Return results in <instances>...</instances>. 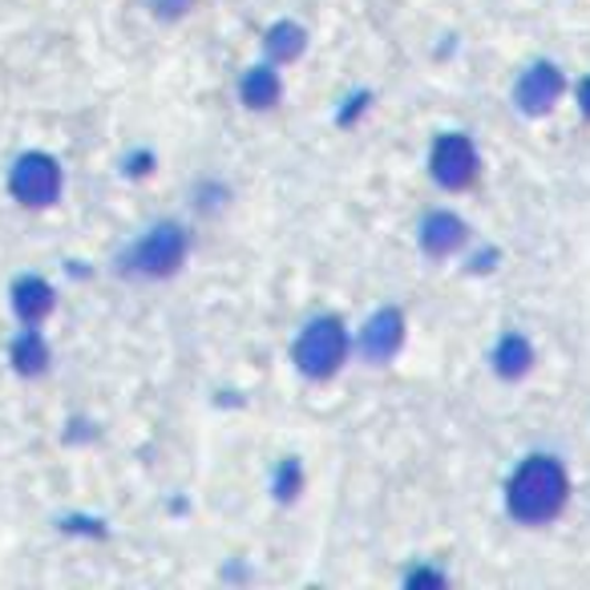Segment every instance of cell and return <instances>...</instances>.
<instances>
[{"instance_id":"cell-1","label":"cell","mask_w":590,"mask_h":590,"mask_svg":"<svg viewBox=\"0 0 590 590\" xmlns=\"http://www.w3.org/2000/svg\"><path fill=\"white\" fill-rule=\"evenodd\" d=\"M575 494V477L562 453L555 449H530L509 465L502 482V509L518 530H546L562 521Z\"/></svg>"},{"instance_id":"cell-2","label":"cell","mask_w":590,"mask_h":590,"mask_svg":"<svg viewBox=\"0 0 590 590\" xmlns=\"http://www.w3.org/2000/svg\"><path fill=\"white\" fill-rule=\"evenodd\" d=\"M292 368L307 384H328L352 360V328L340 312H312L292 336Z\"/></svg>"},{"instance_id":"cell-3","label":"cell","mask_w":590,"mask_h":590,"mask_svg":"<svg viewBox=\"0 0 590 590\" xmlns=\"http://www.w3.org/2000/svg\"><path fill=\"white\" fill-rule=\"evenodd\" d=\"M190 251H194L190 226L178 223V219H158L122 251L118 272L130 275V280H143V284H166L190 263Z\"/></svg>"},{"instance_id":"cell-4","label":"cell","mask_w":590,"mask_h":590,"mask_svg":"<svg viewBox=\"0 0 590 590\" xmlns=\"http://www.w3.org/2000/svg\"><path fill=\"white\" fill-rule=\"evenodd\" d=\"M425 175L441 194H470L485 175L482 146L470 130H438L429 138Z\"/></svg>"},{"instance_id":"cell-5","label":"cell","mask_w":590,"mask_h":590,"mask_svg":"<svg viewBox=\"0 0 590 590\" xmlns=\"http://www.w3.org/2000/svg\"><path fill=\"white\" fill-rule=\"evenodd\" d=\"M567 94H570V77L555 57H530L514 73V82H509V106L518 109V118L526 122L550 118L562 106Z\"/></svg>"},{"instance_id":"cell-6","label":"cell","mask_w":590,"mask_h":590,"mask_svg":"<svg viewBox=\"0 0 590 590\" xmlns=\"http://www.w3.org/2000/svg\"><path fill=\"white\" fill-rule=\"evenodd\" d=\"M409 344V316L397 304L372 307L352 331V356L368 368H389Z\"/></svg>"},{"instance_id":"cell-7","label":"cell","mask_w":590,"mask_h":590,"mask_svg":"<svg viewBox=\"0 0 590 590\" xmlns=\"http://www.w3.org/2000/svg\"><path fill=\"white\" fill-rule=\"evenodd\" d=\"M61 187H65V175H61V162L45 150H29L21 154L9 170V190L12 199L21 207H33V211H45L61 199Z\"/></svg>"},{"instance_id":"cell-8","label":"cell","mask_w":590,"mask_h":590,"mask_svg":"<svg viewBox=\"0 0 590 590\" xmlns=\"http://www.w3.org/2000/svg\"><path fill=\"white\" fill-rule=\"evenodd\" d=\"M473 226L465 223V214H457L453 207H429L417 219V251L425 263H449L457 260L461 251L470 247Z\"/></svg>"},{"instance_id":"cell-9","label":"cell","mask_w":590,"mask_h":590,"mask_svg":"<svg viewBox=\"0 0 590 590\" xmlns=\"http://www.w3.org/2000/svg\"><path fill=\"white\" fill-rule=\"evenodd\" d=\"M284 94H287L284 70L263 57L251 61L247 70L235 77V97L247 114H272V109L284 106Z\"/></svg>"},{"instance_id":"cell-10","label":"cell","mask_w":590,"mask_h":590,"mask_svg":"<svg viewBox=\"0 0 590 590\" xmlns=\"http://www.w3.org/2000/svg\"><path fill=\"white\" fill-rule=\"evenodd\" d=\"M485 365H489L494 380H502V384H521L534 372V365H538V348H534V340L521 328H506L494 336Z\"/></svg>"},{"instance_id":"cell-11","label":"cell","mask_w":590,"mask_h":590,"mask_svg":"<svg viewBox=\"0 0 590 590\" xmlns=\"http://www.w3.org/2000/svg\"><path fill=\"white\" fill-rule=\"evenodd\" d=\"M307 41H312L307 24H299L295 17H280V21H272L260 33V57L287 70V65H295L307 53Z\"/></svg>"},{"instance_id":"cell-12","label":"cell","mask_w":590,"mask_h":590,"mask_svg":"<svg viewBox=\"0 0 590 590\" xmlns=\"http://www.w3.org/2000/svg\"><path fill=\"white\" fill-rule=\"evenodd\" d=\"M12 307H17V316L24 324H41V319L57 307V292L41 280V275H21L17 284H12Z\"/></svg>"},{"instance_id":"cell-13","label":"cell","mask_w":590,"mask_h":590,"mask_svg":"<svg viewBox=\"0 0 590 590\" xmlns=\"http://www.w3.org/2000/svg\"><path fill=\"white\" fill-rule=\"evenodd\" d=\"M304 489H307L304 461L295 457V453H284L272 465V473H267V497H272L275 506H295L304 497Z\"/></svg>"},{"instance_id":"cell-14","label":"cell","mask_w":590,"mask_h":590,"mask_svg":"<svg viewBox=\"0 0 590 590\" xmlns=\"http://www.w3.org/2000/svg\"><path fill=\"white\" fill-rule=\"evenodd\" d=\"M231 202H235V187L226 182L223 175H202L194 187H190V207L194 214L202 219H223L231 211Z\"/></svg>"},{"instance_id":"cell-15","label":"cell","mask_w":590,"mask_h":590,"mask_svg":"<svg viewBox=\"0 0 590 590\" xmlns=\"http://www.w3.org/2000/svg\"><path fill=\"white\" fill-rule=\"evenodd\" d=\"M9 356H12V368H17L21 377H41V372H45L49 368V344H45V336L36 331V324H29V328L12 340Z\"/></svg>"},{"instance_id":"cell-16","label":"cell","mask_w":590,"mask_h":590,"mask_svg":"<svg viewBox=\"0 0 590 590\" xmlns=\"http://www.w3.org/2000/svg\"><path fill=\"white\" fill-rule=\"evenodd\" d=\"M372 102H377V94L372 89H365V85H356V89H348V94L336 102V109H331V122L340 126V130H356L360 122L372 114Z\"/></svg>"},{"instance_id":"cell-17","label":"cell","mask_w":590,"mask_h":590,"mask_svg":"<svg viewBox=\"0 0 590 590\" xmlns=\"http://www.w3.org/2000/svg\"><path fill=\"white\" fill-rule=\"evenodd\" d=\"M401 587L404 590H445L449 570L441 567V562H429V558H413V562L401 570Z\"/></svg>"},{"instance_id":"cell-18","label":"cell","mask_w":590,"mask_h":590,"mask_svg":"<svg viewBox=\"0 0 590 590\" xmlns=\"http://www.w3.org/2000/svg\"><path fill=\"white\" fill-rule=\"evenodd\" d=\"M457 260L470 275H494L497 267H502V247H497V243H477V239H470V247L461 251Z\"/></svg>"},{"instance_id":"cell-19","label":"cell","mask_w":590,"mask_h":590,"mask_svg":"<svg viewBox=\"0 0 590 590\" xmlns=\"http://www.w3.org/2000/svg\"><path fill=\"white\" fill-rule=\"evenodd\" d=\"M194 4H199V0H146L150 17H154V21H162V24L187 21L190 12H194Z\"/></svg>"},{"instance_id":"cell-20","label":"cell","mask_w":590,"mask_h":590,"mask_svg":"<svg viewBox=\"0 0 590 590\" xmlns=\"http://www.w3.org/2000/svg\"><path fill=\"white\" fill-rule=\"evenodd\" d=\"M158 170V154L150 146H134L126 158H122V175L126 178H150Z\"/></svg>"},{"instance_id":"cell-21","label":"cell","mask_w":590,"mask_h":590,"mask_svg":"<svg viewBox=\"0 0 590 590\" xmlns=\"http://www.w3.org/2000/svg\"><path fill=\"white\" fill-rule=\"evenodd\" d=\"M570 97H575V109H579V118L590 126V70L582 73L579 82L570 85Z\"/></svg>"}]
</instances>
